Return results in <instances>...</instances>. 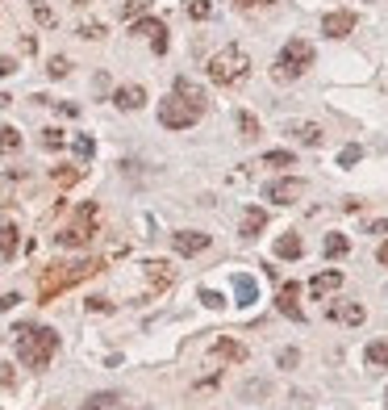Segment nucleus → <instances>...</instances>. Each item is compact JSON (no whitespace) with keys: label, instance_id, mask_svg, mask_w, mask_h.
I'll use <instances>...</instances> for the list:
<instances>
[{"label":"nucleus","instance_id":"f03ea898","mask_svg":"<svg viewBox=\"0 0 388 410\" xmlns=\"http://www.w3.org/2000/svg\"><path fill=\"white\" fill-rule=\"evenodd\" d=\"M59 352L54 326H17V360L25 368H46Z\"/></svg>","mask_w":388,"mask_h":410},{"label":"nucleus","instance_id":"39448f33","mask_svg":"<svg viewBox=\"0 0 388 410\" xmlns=\"http://www.w3.org/2000/svg\"><path fill=\"white\" fill-rule=\"evenodd\" d=\"M96 222H100L96 201H84V205L71 214V222L54 234V243H59V247H88V243L96 239Z\"/></svg>","mask_w":388,"mask_h":410},{"label":"nucleus","instance_id":"dca6fc26","mask_svg":"<svg viewBox=\"0 0 388 410\" xmlns=\"http://www.w3.org/2000/svg\"><path fill=\"white\" fill-rule=\"evenodd\" d=\"M142 268H146V280H151V289H155V293H163V289L175 280V273H172V264H167V260H146Z\"/></svg>","mask_w":388,"mask_h":410},{"label":"nucleus","instance_id":"cd10ccee","mask_svg":"<svg viewBox=\"0 0 388 410\" xmlns=\"http://www.w3.org/2000/svg\"><path fill=\"white\" fill-rule=\"evenodd\" d=\"M30 13H34V21H38V25H46V30H54V21H59V17H54V8H50V4H42V0H34V4H30Z\"/></svg>","mask_w":388,"mask_h":410},{"label":"nucleus","instance_id":"f8f14e48","mask_svg":"<svg viewBox=\"0 0 388 410\" xmlns=\"http://www.w3.org/2000/svg\"><path fill=\"white\" fill-rule=\"evenodd\" d=\"M172 92L180 96V101H188V105H196L201 113L209 109V92L201 89L196 80H188V76H175V84H172Z\"/></svg>","mask_w":388,"mask_h":410},{"label":"nucleus","instance_id":"37998d69","mask_svg":"<svg viewBox=\"0 0 388 410\" xmlns=\"http://www.w3.org/2000/svg\"><path fill=\"white\" fill-rule=\"evenodd\" d=\"M17 302H21V297H17V293H4V297H0V314H4V310H13V306H17Z\"/></svg>","mask_w":388,"mask_h":410},{"label":"nucleus","instance_id":"ea45409f","mask_svg":"<svg viewBox=\"0 0 388 410\" xmlns=\"http://www.w3.org/2000/svg\"><path fill=\"white\" fill-rule=\"evenodd\" d=\"M242 394H247V398H255V394H267V381H251V385H242Z\"/></svg>","mask_w":388,"mask_h":410},{"label":"nucleus","instance_id":"b1692460","mask_svg":"<svg viewBox=\"0 0 388 410\" xmlns=\"http://www.w3.org/2000/svg\"><path fill=\"white\" fill-rule=\"evenodd\" d=\"M301 251H305V243H301V234H293V230L276 243V256H280V260H297Z\"/></svg>","mask_w":388,"mask_h":410},{"label":"nucleus","instance_id":"a19ab883","mask_svg":"<svg viewBox=\"0 0 388 410\" xmlns=\"http://www.w3.org/2000/svg\"><path fill=\"white\" fill-rule=\"evenodd\" d=\"M88 310H96V314H105V310H113L105 297H88Z\"/></svg>","mask_w":388,"mask_h":410},{"label":"nucleus","instance_id":"a18cd8bd","mask_svg":"<svg viewBox=\"0 0 388 410\" xmlns=\"http://www.w3.org/2000/svg\"><path fill=\"white\" fill-rule=\"evenodd\" d=\"M388 230V218H376V222H368V234H384Z\"/></svg>","mask_w":388,"mask_h":410},{"label":"nucleus","instance_id":"393cba45","mask_svg":"<svg viewBox=\"0 0 388 410\" xmlns=\"http://www.w3.org/2000/svg\"><path fill=\"white\" fill-rule=\"evenodd\" d=\"M234 122H238V135L247 138V142H251V138H259V118H255V113L238 109V113H234Z\"/></svg>","mask_w":388,"mask_h":410},{"label":"nucleus","instance_id":"7c9ffc66","mask_svg":"<svg viewBox=\"0 0 388 410\" xmlns=\"http://www.w3.org/2000/svg\"><path fill=\"white\" fill-rule=\"evenodd\" d=\"M84 176V168L80 164H67V168H54V184H76Z\"/></svg>","mask_w":388,"mask_h":410},{"label":"nucleus","instance_id":"5701e85b","mask_svg":"<svg viewBox=\"0 0 388 410\" xmlns=\"http://www.w3.org/2000/svg\"><path fill=\"white\" fill-rule=\"evenodd\" d=\"M213 356L242 365V360H247V348H242V343H234V339H217V343H213Z\"/></svg>","mask_w":388,"mask_h":410},{"label":"nucleus","instance_id":"79ce46f5","mask_svg":"<svg viewBox=\"0 0 388 410\" xmlns=\"http://www.w3.org/2000/svg\"><path fill=\"white\" fill-rule=\"evenodd\" d=\"M13 72H17V63H13L8 55H0V80H4V76H13Z\"/></svg>","mask_w":388,"mask_h":410},{"label":"nucleus","instance_id":"c756f323","mask_svg":"<svg viewBox=\"0 0 388 410\" xmlns=\"http://www.w3.org/2000/svg\"><path fill=\"white\" fill-rule=\"evenodd\" d=\"M259 164L263 168H293V151H267Z\"/></svg>","mask_w":388,"mask_h":410},{"label":"nucleus","instance_id":"6ab92c4d","mask_svg":"<svg viewBox=\"0 0 388 410\" xmlns=\"http://www.w3.org/2000/svg\"><path fill=\"white\" fill-rule=\"evenodd\" d=\"M17 243H21V230L13 227V222H0V256H4V260L17 256Z\"/></svg>","mask_w":388,"mask_h":410},{"label":"nucleus","instance_id":"aec40b11","mask_svg":"<svg viewBox=\"0 0 388 410\" xmlns=\"http://www.w3.org/2000/svg\"><path fill=\"white\" fill-rule=\"evenodd\" d=\"M263 227H267V210H247V214H242V227H238V234H242V239H255Z\"/></svg>","mask_w":388,"mask_h":410},{"label":"nucleus","instance_id":"a878e982","mask_svg":"<svg viewBox=\"0 0 388 410\" xmlns=\"http://www.w3.org/2000/svg\"><path fill=\"white\" fill-rule=\"evenodd\" d=\"M322 251H326L330 260H339V256H346V251H351V239H346V234H326Z\"/></svg>","mask_w":388,"mask_h":410},{"label":"nucleus","instance_id":"58836bf2","mask_svg":"<svg viewBox=\"0 0 388 410\" xmlns=\"http://www.w3.org/2000/svg\"><path fill=\"white\" fill-rule=\"evenodd\" d=\"M297 360H301V352H297V348H284V352H280V368H293Z\"/></svg>","mask_w":388,"mask_h":410},{"label":"nucleus","instance_id":"c85d7f7f","mask_svg":"<svg viewBox=\"0 0 388 410\" xmlns=\"http://www.w3.org/2000/svg\"><path fill=\"white\" fill-rule=\"evenodd\" d=\"M46 72H50V80H67V76H71V59H67V55H54V59L46 63Z\"/></svg>","mask_w":388,"mask_h":410},{"label":"nucleus","instance_id":"4c0bfd02","mask_svg":"<svg viewBox=\"0 0 388 410\" xmlns=\"http://www.w3.org/2000/svg\"><path fill=\"white\" fill-rule=\"evenodd\" d=\"M201 302H205L209 310H221V302H225V297H221V293H213V289H201Z\"/></svg>","mask_w":388,"mask_h":410},{"label":"nucleus","instance_id":"72a5a7b5","mask_svg":"<svg viewBox=\"0 0 388 410\" xmlns=\"http://www.w3.org/2000/svg\"><path fill=\"white\" fill-rule=\"evenodd\" d=\"M359 159H363V147H355V142H351V147H343V151H339V168H355Z\"/></svg>","mask_w":388,"mask_h":410},{"label":"nucleus","instance_id":"20e7f679","mask_svg":"<svg viewBox=\"0 0 388 410\" xmlns=\"http://www.w3.org/2000/svg\"><path fill=\"white\" fill-rule=\"evenodd\" d=\"M309 67H313V46L305 42V38H288L284 50H280V59H276V67H271V80L276 84H293V80H301Z\"/></svg>","mask_w":388,"mask_h":410},{"label":"nucleus","instance_id":"49530a36","mask_svg":"<svg viewBox=\"0 0 388 410\" xmlns=\"http://www.w3.org/2000/svg\"><path fill=\"white\" fill-rule=\"evenodd\" d=\"M376 260H380V264H388V243L380 247V251H376Z\"/></svg>","mask_w":388,"mask_h":410},{"label":"nucleus","instance_id":"f704fd0d","mask_svg":"<svg viewBox=\"0 0 388 410\" xmlns=\"http://www.w3.org/2000/svg\"><path fill=\"white\" fill-rule=\"evenodd\" d=\"M80 38H88V42H100V38H105V25H100V21H88V25H80Z\"/></svg>","mask_w":388,"mask_h":410},{"label":"nucleus","instance_id":"473e14b6","mask_svg":"<svg viewBox=\"0 0 388 410\" xmlns=\"http://www.w3.org/2000/svg\"><path fill=\"white\" fill-rule=\"evenodd\" d=\"M42 147H46V151H63V147H67V138H63V130H59V126H50V130H42Z\"/></svg>","mask_w":388,"mask_h":410},{"label":"nucleus","instance_id":"2eb2a0df","mask_svg":"<svg viewBox=\"0 0 388 410\" xmlns=\"http://www.w3.org/2000/svg\"><path fill=\"white\" fill-rule=\"evenodd\" d=\"M363 319H368V310H363L359 302H334V306H330V322H343V326H359Z\"/></svg>","mask_w":388,"mask_h":410},{"label":"nucleus","instance_id":"e433bc0d","mask_svg":"<svg viewBox=\"0 0 388 410\" xmlns=\"http://www.w3.org/2000/svg\"><path fill=\"white\" fill-rule=\"evenodd\" d=\"M142 13H146V0H126V8H122V17H129V21L142 17Z\"/></svg>","mask_w":388,"mask_h":410},{"label":"nucleus","instance_id":"423d86ee","mask_svg":"<svg viewBox=\"0 0 388 410\" xmlns=\"http://www.w3.org/2000/svg\"><path fill=\"white\" fill-rule=\"evenodd\" d=\"M205 113L196 109V105H188V101H180V96H167V101H159V122L167 126V130H188V126H196Z\"/></svg>","mask_w":388,"mask_h":410},{"label":"nucleus","instance_id":"f3484780","mask_svg":"<svg viewBox=\"0 0 388 410\" xmlns=\"http://www.w3.org/2000/svg\"><path fill=\"white\" fill-rule=\"evenodd\" d=\"M339 289H343V273H334V268H330V273H317L313 280H309V293H313L317 302L330 297V293H339Z\"/></svg>","mask_w":388,"mask_h":410},{"label":"nucleus","instance_id":"ddd939ff","mask_svg":"<svg viewBox=\"0 0 388 410\" xmlns=\"http://www.w3.org/2000/svg\"><path fill=\"white\" fill-rule=\"evenodd\" d=\"M276 306H280V314H288L293 322H301V319H305V310H301V285H297V280L280 285V297H276Z\"/></svg>","mask_w":388,"mask_h":410},{"label":"nucleus","instance_id":"c03bdc74","mask_svg":"<svg viewBox=\"0 0 388 410\" xmlns=\"http://www.w3.org/2000/svg\"><path fill=\"white\" fill-rule=\"evenodd\" d=\"M234 4H238V8H267V4H276V0H234Z\"/></svg>","mask_w":388,"mask_h":410},{"label":"nucleus","instance_id":"2f4dec72","mask_svg":"<svg viewBox=\"0 0 388 410\" xmlns=\"http://www.w3.org/2000/svg\"><path fill=\"white\" fill-rule=\"evenodd\" d=\"M188 17H192V21H209V17H213V4H209V0H188Z\"/></svg>","mask_w":388,"mask_h":410},{"label":"nucleus","instance_id":"de8ad7c7","mask_svg":"<svg viewBox=\"0 0 388 410\" xmlns=\"http://www.w3.org/2000/svg\"><path fill=\"white\" fill-rule=\"evenodd\" d=\"M8 105H13V96H8V92H0V109H8Z\"/></svg>","mask_w":388,"mask_h":410},{"label":"nucleus","instance_id":"c9c22d12","mask_svg":"<svg viewBox=\"0 0 388 410\" xmlns=\"http://www.w3.org/2000/svg\"><path fill=\"white\" fill-rule=\"evenodd\" d=\"M92 151H96V142H92L88 135L76 138V155H80V159H92Z\"/></svg>","mask_w":388,"mask_h":410},{"label":"nucleus","instance_id":"1a4fd4ad","mask_svg":"<svg viewBox=\"0 0 388 410\" xmlns=\"http://www.w3.org/2000/svg\"><path fill=\"white\" fill-rule=\"evenodd\" d=\"M284 135L293 138V142H301V147H322L326 142V130H322V122H284Z\"/></svg>","mask_w":388,"mask_h":410},{"label":"nucleus","instance_id":"9b49d317","mask_svg":"<svg viewBox=\"0 0 388 410\" xmlns=\"http://www.w3.org/2000/svg\"><path fill=\"white\" fill-rule=\"evenodd\" d=\"M322 34H326V38H346V34H355V13H346V8L326 13V17H322Z\"/></svg>","mask_w":388,"mask_h":410},{"label":"nucleus","instance_id":"4be33fe9","mask_svg":"<svg viewBox=\"0 0 388 410\" xmlns=\"http://www.w3.org/2000/svg\"><path fill=\"white\" fill-rule=\"evenodd\" d=\"M80 410H129V406L122 402V394H92Z\"/></svg>","mask_w":388,"mask_h":410},{"label":"nucleus","instance_id":"7ed1b4c3","mask_svg":"<svg viewBox=\"0 0 388 410\" xmlns=\"http://www.w3.org/2000/svg\"><path fill=\"white\" fill-rule=\"evenodd\" d=\"M205 72H209V80L221 84V89L242 84V80H247V72H251V55H247V46L230 42V46H221L213 59L205 63Z\"/></svg>","mask_w":388,"mask_h":410},{"label":"nucleus","instance_id":"0eeeda50","mask_svg":"<svg viewBox=\"0 0 388 410\" xmlns=\"http://www.w3.org/2000/svg\"><path fill=\"white\" fill-rule=\"evenodd\" d=\"M263 197H267L271 205H293V201L305 197V181L301 176H280V181H271L263 188Z\"/></svg>","mask_w":388,"mask_h":410},{"label":"nucleus","instance_id":"6e6552de","mask_svg":"<svg viewBox=\"0 0 388 410\" xmlns=\"http://www.w3.org/2000/svg\"><path fill=\"white\" fill-rule=\"evenodd\" d=\"M129 34H138V38H151L155 55H163V50H167V25H163L159 17H134Z\"/></svg>","mask_w":388,"mask_h":410},{"label":"nucleus","instance_id":"9d476101","mask_svg":"<svg viewBox=\"0 0 388 410\" xmlns=\"http://www.w3.org/2000/svg\"><path fill=\"white\" fill-rule=\"evenodd\" d=\"M209 243H213V234H205V230H175L172 234V247L180 256H201V251H209Z\"/></svg>","mask_w":388,"mask_h":410},{"label":"nucleus","instance_id":"412c9836","mask_svg":"<svg viewBox=\"0 0 388 410\" xmlns=\"http://www.w3.org/2000/svg\"><path fill=\"white\" fill-rule=\"evenodd\" d=\"M363 360H368V368H380V372H384L388 368V339H372L368 352H363Z\"/></svg>","mask_w":388,"mask_h":410},{"label":"nucleus","instance_id":"a211bd4d","mask_svg":"<svg viewBox=\"0 0 388 410\" xmlns=\"http://www.w3.org/2000/svg\"><path fill=\"white\" fill-rule=\"evenodd\" d=\"M234 293H238V306H255L259 302V280L247 273H234Z\"/></svg>","mask_w":388,"mask_h":410},{"label":"nucleus","instance_id":"f257e3e1","mask_svg":"<svg viewBox=\"0 0 388 410\" xmlns=\"http://www.w3.org/2000/svg\"><path fill=\"white\" fill-rule=\"evenodd\" d=\"M105 268V260H67V264H50V268H42V276H38V302H54L59 293H67V289H76L80 280H88V276H96Z\"/></svg>","mask_w":388,"mask_h":410},{"label":"nucleus","instance_id":"bb28decb","mask_svg":"<svg viewBox=\"0 0 388 410\" xmlns=\"http://www.w3.org/2000/svg\"><path fill=\"white\" fill-rule=\"evenodd\" d=\"M13 151H21V130L0 126V155H13Z\"/></svg>","mask_w":388,"mask_h":410},{"label":"nucleus","instance_id":"4468645a","mask_svg":"<svg viewBox=\"0 0 388 410\" xmlns=\"http://www.w3.org/2000/svg\"><path fill=\"white\" fill-rule=\"evenodd\" d=\"M113 105L126 109V113H134V109L146 105V89H142V84H122V89L113 92Z\"/></svg>","mask_w":388,"mask_h":410}]
</instances>
